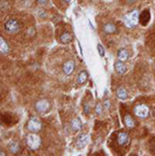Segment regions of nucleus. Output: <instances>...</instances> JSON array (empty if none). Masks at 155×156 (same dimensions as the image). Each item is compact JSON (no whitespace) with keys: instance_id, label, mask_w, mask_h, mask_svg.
Masks as SVG:
<instances>
[{"instance_id":"20","label":"nucleus","mask_w":155,"mask_h":156,"mask_svg":"<svg viewBox=\"0 0 155 156\" xmlns=\"http://www.w3.org/2000/svg\"><path fill=\"white\" fill-rule=\"evenodd\" d=\"M9 151L12 153H14V154H17V153H19V151H20L19 144H18L17 142H14V141L9 143Z\"/></svg>"},{"instance_id":"8","label":"nucleus","mask_w":155,"mask_h":156,"mask_svg":"<svg viewBox=\"0 0 155 156\" xmlns=\"http://www.w3.org/2000/svg\"><path fill=\"white\" fill-rule=\"evenodd\" d=\"M130 141V137L128 136V133H120L118 134V137H117V142L118 144L120 145V146H125V145H127L128 143Z\"/></svg>"},{"instance_id":"6","label":"nucleus","mask_w":155,"mask_h":156,"mask_svg":"<svg viewBox=\"0 0 155 156\" xmlns=\"http://www.w3.org/2000/svg\"><path fill=\"white\" fill-rule=\"evenodd\" d=\"M50 108H51V105H50V101L48 99H41L35 104V110L37 111V113L41 114L48 112Z\"/></svg>"},{"instance_id":"26","label":"nucleus","mask_w":155,"mask_h":156,"mask_svg":"<svg viewBox=\"0 0 155 156\" xmlns=\"http://www.w3.org/2000/svg\"><path fill=\"white\" fill-rule=\"evenodd\" d=\"M36 1H37V3L39 5H46L48 3V0H36Z\"/></svg>"},{"instance_id":"16","label":"nucleus","mask_w":155,"mask_h":156,"mask_svg":"<svg viewBox=\"0 0 155 156\" xmlns=\"http://www.w3.org/2000/svg\"><path fill=\"white\" fill-rule=\"evenodd\" d=\"M88 79V73L86 70H82L80 73H79L78 78H77V83L78 84H84Z\"/></svg>"},{"instance_id":"2","label":"nucleus","mask_w":155,"mask_h":156,"mask_svg":"<svg viewBox=\"0 0 155 156\" xmlns=\"http://www.w3.org/2000/svg\"><path fill=\"white\" fill-rule=\"evenodd\" d=\"M21 25L19 21L16 19H9L5 21L4 23V30L9 34H16L20 31Z\"/></svg>"},{"instance_id":"7","label":"nucleus","mask_w":155,"mask_h":156,"mask_svg":"<svg viewBox=\"0 0 155 156\" xmlns=\"http://www.w3.org/2000/svg\"><path fill=\"white\" fill-rule=\"evenodd\" d=\"M75 68H76L75 61H72V60H68V61H66L64 64H63L62 70H63V73H64V75L70 76L73 71H75Z\"/></svg>"},{"instance_id":"9","label":"nucleus","mask_w":155,"mask_h":156,"mask_svg":"<svg viewBox=\"0 0 155 156\" xmlns=\"http://www.w3.org/2000/svg\"><path fill=\"white\" fill-rule=\"evenodd\" d=\"M88 143V136L86 133H82L77 139V146L78 148H84Z\"/></svg>"},{"instance_id":"11","label":"nucleus","mask_w":155,"mask_h":156,"mask_svg":"<svg viewBox=\"0 0 155 156\" xmlns=\"http://www.w3.org/2000/svg\"><path fill=\"white\" fill-rule=\"evenodd\" d=\"M115 70H116L119 75H124L126 73V70H127V68H126L124 63L119 60V61H117L115 63Z\"/></svg>"},{"instance_id":"28","label":"nucleus","mask_w":155,"mask_h":156,"mask_svg":"<svg viewBox=\"0 0 155 156\" xmlns=\"http://www.w3.org/2000/svg\"><path fill=\"white\" fill-rule=\"evenodd\" d=\"M64 1H65V2H66V3H69V2H70V1H72V0H64Z\"/></svg>"},{"instance_id":"23","label":"nucleus","mask_w":155,"mask_h":156,"mask_svg":"<svg viewBox=\"0 0 155 156\" xmlns=\"http://www.w3.org/2000/svg\"><path fill=\"white\" fill-rule=\"evenodd\" d=\"M37 14H38V16L41 18H46L47 17L46 12H44V10H43V9H37Z\"/></svg>"},{"instance_id":"21","label":"nucleus","mask_w":155,"mask_h":156,"mask_svg":"<svg viewBox=\"0 0 155 156\" xmlns=\"http://www.w3.org/2000/svg\"><path fill=\"white\" fill-rule=\"evenodd\" d=\"M97 50H98L99 56H100V57H104V48H102V46H101L100 44H97Z\"/></svg>"},{"instance_id":"25","label":"nucleus","mask_w":155,"mask_h":156,"mask_svg":"<svg viewBox=\"0 0 155 156\" xmlns=\"http://www.w3.org/2000/svg\"><path fill=\"white\" fill-rule=\"evenodd\" d=\"M110 105H111V102H110V100L109 99H106L104 101V107L106 108V109H109L110 108Z\"/></svg>"},{"instance_id":"5","label":"nucleus","mask_w":155,"mask_h":156,"mask_svg":"<svg viewBox=\"0 0 155 156\" xmlns=\"http://www.w3.org/2000/svg\"><path fill=\"white\" fill-rule=\"evenodd\" d=\"M133 113L139 118H146L149 115V108L144 104H139L133 108Z\"/></svg>"},{"instance_id":"15","label":"nucleus","mask_w":155,"mask_h":156,"mask_svg":"<svg viewBox=\"0 0 155 156\" xmlns=\"http://www.w3.org/2000/svg\"><path fill=\"white\" fill-rule=\"evenodd\" d=\"M150 20V14H149V10H144L142 14H140V22L143 25H146L147 23Z\"/></svg>"},{"instance_id":"24","label":"nucleus","mask_w":155,"mask_h":156,"mask_svg":"<svg viewBox=\"0 0 155 156\" xmlns=\"http://www.w3.org/2000/svg\"><path fill=\"white\" fill-rule=\"evenodd\" d=\"M84 111H85L86 114H88L89 112H90V105L89 104H86L85 105H84Z\"/></svg>"},{"instance_id":"17","label":"nucleus","mask_w":155,"mask_h":156,"mask_svg":"<svg viewBox=\"0 0 155 156\" xmlns=\"http://www.w3.org/2000/svg\"><path fill=\"white\" fill-rule=\"evenodd\" d=\"M124 124L125 126L127 128H133L135 127V121H133V119L131 118L130 115H125L124 116Z\"/></svg>"},{"instance_id":"18","label":"nucleus","mask_w":155,"mask_h":156,"mask_svg":"<svg viewBox=\"0 0 155 156\" xmlns=\"http://www.w3.org/2000/svg\"><path fill=\"white\" fill-rule=\"evenodd\" d=\"M72 41V35L69 32H64L60 36V41L62 44H69Z\"/></svg>"},{"instance_id":"3","label":"nucleus","mask_w":155,"mask_h":156,"mask_svg":"<svg viewBox=\"0 0 155 156\" xmlns=\"http://www.w3.org/2000/svg\"><path fill=\"white\" fill-rule=\"evenodd\" d=\"M26 142H27V146L29 147L31 150H33V151L37 150L38 148L41 146V136H37V134L34 133L28 134Z\"/></svg>"},{"instance_id":"14","label":"nucleus","mask_w":155,"mask_h":156,"mask_svg":"<svg viewBox=\"0 0 155 156\" xmlns=\"http://www.w3.org/2000/svg\"><path fill=\"white\" fill-rule=\"evenodd\" d=\"M0 51H1L2 54H7L9 52V47L7 44L6 41L2 37H0Z\"/></svg>"},{"instance_id":"1","label":"nucleus","mask_w":155,"mask_h":156,"mask_svg":"<svg viewBox=\"0 0 155 156\" xmlns=\"http://www.w3.org/2000/svg\"><path fill=\"white\" fill-rule=\"evenodd\" d=\"M123 21H124L126 27L133 28L136 24L140 22V14H139V12L136 9H133V10H131L130 12H128L127 15L124 16Z\"/></svg>"},{"instance_id":"4","label":"nucleus","mask_w":155,"mask_h":156,"mask_svg":"<svg viewBox=\"0 0 155 156\" xmlns=\"http://www.w3.org/2000/svg\"><path fill=\"white\" fill-rule=\"evenodd\" d=\"M41 127H43V123H41V119L38 117H36V116H32L27 123L28 130L31 131V133H37L38 131H41Z\"/></svg>"},{"instance_id":"27","label":"nucleus","mask_w":155,"mask_h":156,"mask_svg":"<svg viewBox=\"0 0 155 156\" xmlns=\"http://www.w3.org/2000/svg\"><path fill=\"white\" fill-rule=\"evenodd\" d=\"M125 2L127 4H133L136 2V0H125Z\"/></svg>"},{"instance_id":"29","label":"nucleus","mask_w":155,"mask_h":156,"mask_svg":"<svg viewBox=\"0 0 155 156\" xmlns=\"http://www.w3.org/2000/svg\"><path fill=\"white\" fill-rule=\"evenodd\" d=\"M1 156H3V155H5V153H3V151H1V154H0Z\"/></svg>"},{"instance_id":"19","label":"nucleus","mask_w":155,"mask_h":156,"mask_svg":"<svg viewBox=\"0 0 155 156\" xmlns=\"http://www.w3.org/2000/svg\"><path fill=\"white\" fill-rule=\"evenodd\" d=\"M116 95H117V97L119 99H122V100H124L127 98V91L124 89V88H118L117 89V91H116Z\"/></svg>"},{"instance_id":"12","label":"nucleus","mask_w":155,"mask_h":156,"mask_svg":"<svg viewBox=\"0 0 155 156\" xmlns=\"http://www.w3.org/2000/svg\"><path fill=\"white\" fill-rule=\"evenodd\" d=\"M128 57H129V53H128L127 50H125V49L119 50V51H118V53H117L118 60H120V61H122V62L126 61V60L128 59Z\"/></svg>"},{"instance_id":"10","label":"nucleus","mask_w":155,"mask_h":156,"mask_svg":"<svg viewBox=\"0 0 155 156\" xmlns=\"http://www.w3.org/2000/svg\"><path fill=\"white\" fill-rule=\"evenodd\" d=\"M104 31L107 34H114L118 32V28L114 23H107L104 26Z\"/></svg>"},{"instance_id":"22","label":"nucleus","mask_w":155,"mask_h":156,"mask_svg":"<svg viewBox=\"0 0 155 156\" xmlns=\"http://www.w3.org/2000/svg\"><path fill=\"white\" fill-rule=\"evenodd\" d=\"M102 109H104V108H102V105H100V104H97L96 105H95V113L96 114H101L102 113Z\"/></svg>"},{"instance_id":"30","label":"nucleus","mask_w":155,"mask_h":156,"mask_svg":"<svg viewBox=\"0 0 155 156\" xmlns=\"http://www.w3.org/2000/svg\"><path fill=\"white\" fill-rule=\"evenodd\" d=\"M107 1H110V0H107Z\"/></svg>"},{"instance_id":"13","label":"nucleus","mask_w":155,"mask_h":156,"mask_svg":"<svg viewBox=\"0 0 155 156\" xmlns=\"http://www.w3.org/2000/svg\"><path fill=\"white\" fill-rule=\"evenodd\" d=\"M70 127L73 131H78L80 129H82V121L80 120L79 118H76L70 122Z\"/></svg>"}]
</instances>
